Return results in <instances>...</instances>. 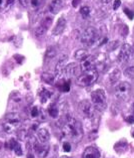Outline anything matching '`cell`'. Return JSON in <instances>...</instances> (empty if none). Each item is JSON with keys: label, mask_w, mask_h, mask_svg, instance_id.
Returning a JSON list of instances; mask_svg holds the SVG:
<instances>
[{"label": "cell", "mask_w": 134, "mask_h": 158, "mask_svg": "<svg viewBox=\"0 0 134 158\" xmlns=\"http://www.w3.org/2000/svg\"><path fill=\"white\" fill-rule=\"evenodd\" d=\"M61 132L63 137L70 140L74 143H77L83 138V128L82 125L77 119L67 116L61 127Z\"/></svg>", "instance_id": "6da1fadb"}, {"label": "cell", "mask_w": 134, "mask_h": 158, "mask_svg": "<svg viewBox=\"0 0 134 158\" xmlns=\"http://www.w3.org/2000/svg\"><path fill=\"white\" fill-rule=\"evenodd\" d=\"M21 123V117L18 113H9L5 117V121L3 123L2 128L6 133H12L20 127Z\"/></svg>", "instance_id": "7a4b0ae2"}, {"label": "cell", "mask_w": 134, "mask_h": 158, "mask_svg": "<svg viewBox=\"0 0 134 158\" xmlns=\"http://www.w3.org/2000/svg\"><path fill=\"white\" fill-rule=\"evenodd\" d=\"M98 79V72L96 69L93 70L83 72L81 75H79L76 79V84L80 87H89L93 85Z\"/></svg>", "instance_id": "3957f363"}, {"label": "cell", "mask_w": 134, "mask_h": 158, "mask_svg": "<svg viewBox=\"0 0 134 158\" xmlns=\"http://www.w3.org/2000/svg\"><path fill=\"white\" fill-rule=\"evenodd\" d=\"M91 103L93 104L94 108L97 111H103L106 108L107 101H106V95L105 92L99 89V90L93 91L90 95Z\"/></svg>", "instance_id": "277c9868"}, {"label": "cell", "mask_w": 134, "mask_h": 158, "mask_svg": "<svg viewBox=\"0 0 134 158\" xmlns=\"http://www.w3.org/2000/svg\"><path fill=\"white\" fill-rule=\"evenodd\" d=\"M98 40V32L96 28L94 27H87L81 34V42L87 47L93 45Z\"/></svg>", "instance_id": "5b68a950"}, {"label": "cell", "mask_w": 134, "mask_h": 158, "mask_svg": "<svg viewBox=\"0 0 134 158\" xmlns=\"http://www.w3.org/2000/svg\"><path fill=\"white\" fill-rule=\"evenodd\" d=\"M95 108L93 106V104L89 102L88 100H83L79 103L78 105V111L81 114V116L87 119H91L94 117L95 115Z\"/></svg>", "instance_id": "8992f818"}, {"label": "cell", "mask_w": 134, "mask_h": 158, "mask_svg": "<svg viewBox=\"0 0 134 158\" xmlns=\"http://www.w3.org/2000/svg\"><path fill=\"white\" fill-rule=\"evenodd\" d=\"M52 21H53V18L51 15H45V16L41 19V21L39 22L38 26L35 28V35L38 37L43 36L44 34L47 32V30L50 28Z\"/></svg>", "instance_id": "52a82bcc"}, {"label": "cell", "mask_w": 134, "mask_h": 158, "mask_svg": "<svg viewBox=\"0 0 134 158\" xmlns=\"http://www.w3.org/2000/svg\"><path fill=\"white\" fill-rule=\"evenodd\" d=\"M114 91H115L116 98L120 100H126L130 95L131 86H130V84L127 82H120L115 86Z\"/></svg>", "instance_id": "ba28073f"}, {"label": "cell", "mask_w": 134, "mask_h": 158, "mask_svg": "<svg viewBox=\"0 0 134 158\" xmlns=\"http://www.w3.org/2000/svg\"><path fill=\"white\" fill-rule=\"evenodd\" d=\"M134 49L132 47L128 44H125L121 47L120 52L118 55V61L119 63H127V61L131 59L133 56Z\"/></svg>", "instance_id": "9c48e42d"}, {"label": "cell", "mask_w": 134, "mask_h": 158, "mask_svg": "<svg viewBox=\"0 0 134 158\" xmlns=\"http://www.w3.org/2000/svg\"><path fill=\"white\" fill-rule=\"evenodd\" d=\"M32 148L34 152L36 153V155L40 158L46 157L49 152V146L46 143H41L38 140H35L32 142Z\"/></svg>", "instance_id": "30bf717a"}, {"label": "cell", "mask_w": 134, "mask_h": 158, "mask_svg": "<svg viewBox=\"0 0 134 158\" xmlns=\"http://www.w3.org/2000/svg\"><path fill=\"white\" fill-rule=\"evenodd\" d=\"M95 64H96V59H95V56H88L87 57H85V59L80 61V69H81L82 72H87L95 69Z\"/></svg>", "instance_id": "8fae6325"}, {"label": "cell", "mask_w": 134, "mask_h": 158, "mask_svg": "<svg viewBox=\"0 0 134 158\" xmlns=\"http://www.w3.org/2000/svg\"><path fill=\"white\" fill-rule=\"evenodd\" d=\"M67 56H62V57L59 60V61L56 64L55 68V75L57 79L64 78V73H65V68L67 65Z\"/></svg>", "instance_id": "7c38bea8"}, {"label": "cell", "mask_w": 134, "mask_h": 158, "mask_svg": "<svg viewBox=\"0 0 134 158\" xmlns=\"http://www.w3.org/2000/svg\"><path fill=\"white\" fill-rule=\"evenodd\" d=\"M80 70H81V69H80V65H78L77 64H75V63L69 64L66 65V68H65L64 77L67 79L73 78V77H78Z\"/></svg>", "instance_id": "4fadbf2b"}, {"label": "cell", "mask_w": 134, "mask_h": 158, "mask_svg": "<svg viewBox=\"0 0 134 158\" xmlns=\"http://www.w3.org/2000/svg\"><path fill=\"white\" fill-rule=\"evenodd\" d=\"M82 158H100V152L94 146H89L84 150Z\"/></svg>", "instance_id": "5bb4252c"}, {"label": "cell", "mask_w": 134, "mask_h": 158, "mask_svg": "<svg viewBox=\"0 0 134 158\" xmlns=\"http://www.w3.org/2000/svg\"><path fill=\"white\" fill-rule=\"evenodd\" d=\"M65 27H66V19L64 17H60L58 20H57V23L54 26V28H53L52 33L54 34V35H59V34H61L64 31Z\"/></svg>", "instance_id": "9a60e30c"}, {"label": "cell", "mask_w": 134, "mask_h": 158, "mask_svg": "<svg viewBox=\"0 0 134 158\" xmlns=\"http://www.w3.org/2000/svg\"><path fill=\"white\" fill-rule=\"evenodd\" d=\"M49 138H50V134H49V131L46 128H39L37 130V140L39 142L47 143Z\"/></svg>", "instance_id": "2e32d148"}, {"label": "cell", "mask_w": 134, "mask_h": 158, "mask_svg": "<svg viewBox=\"0 0 134 158\" xmlns=\"http://www.w3.org/2000/svg\"><path fill=\"white\" fill-rule=\"evenodd\" d=\"M63 7L62 0H52L49 4V12L52 14H57Z\"/></svg>", "instance_id": "e0dca14e"}, {"label": "cell", "mask_w": 134, "mask_h": 158, "mask_svg": "<svg viewBox=\"0 0 134 158\" xmlns=\"http://www.w3.org/2000/svg\"><path fill=\"white\" fill-rule=\"evenodd\" d=\"M9 147L10 149H12L15 151V153L17 154V155H22V149H21V146L20 144L18 143V142L15 140V139H11L9 141Z\"/></svg>", "instance_id": "ac0fdd59"}, {"label": "cell", "mask_w": 134, "mask_h": 158, "mask_svg": "<svg viewBox=\"0 0 134 158\" xmlns=\"http://www.w3.org/2000/svg\"><path fill=\"white\" fill-rule=\"evenodd\" d=\"M48 114H49V116H50L51 118L56 119L57 117H58V115H59L58 107H57L55 104H51V105L49 106V108H48Z\"/></svg>", "instance_id": "d6986e66"}, {"label": "cell", "mask_w": 134, "mask_h": 158, "mask_svg": "<svg viewBox=\"0 0 134 158\" xmlns=\"http://www.w3.org/2000/svg\"><path fill=\"white\" fill-rule=\"evenodd\" d=\"M88 56H89V53H88V52L86 51V49H78V51L74 53L75 59L80 60V61L85 59V57H87Z\"/></svg>", "instance_id": "ffe728a7"}, {"label": "cell", "mask_w": 134, "mask_h": 158, "mask_svg": "<svg viewBox=\"0 0 134 158\" xmlns=\"http://www.w3.org/2000/svg\"><path fill=\"white\" fill-rule=\"evenodd\" d=\"M120 77H121V72H120V70L119 69H115L112 73L110 74V76H109V79H110V81H111V83H116L118 80L120 79Z\"/></svg>", "instance_id": "44dd1931"}, {"label": "cell", "mask_w": 134, "mask_h": 158, "mask_svg": "<svg viewBox=\"0 0 134 158\" xmlns=\"http://www.w3.org/2000/svg\"><path fill=\"white\" fill-rule=\"evenodd\" d=\"M42 80H43L45 83H47L49 85H53L55 83V76L45 73V74L42 75Z\"/></svg>", "instance_id": "7402d4cb"}, {"label": "cell", "mask_w": 134, "mask_h": 158, "mask_svg": "<svg viewBox=\"0 0 134 158\" xmlns=\"http://www.w3.org/2000/svg\"><path fill=\"white\" fill-rule=\"evenodd\" d=\"M55 56H56V49L53 47L48 48L47 51H46V53H45V59L50 60V59H53Z\"/></svg>", "instance_id": "603a6c76"}, {"label": "cell", "mask_w": 134, "mask_h": 158, "mask_svg": "<svg viewBox=\"0 0 134 158\" xmlns=\"http://www.w3.org/2000/svg\"><path fill=\"white\" fill-rule=\"evenodd\" d=\"M50 96H51V93L49 91L47 90H45V89H43V90L41 91V93H40V98H41V102L42 103H45L47 101V99L50 98Z\"/></svg>", "instance_id": "cb8c5ba5"}, {"label": "cell", "mask_w": 134, "mask_h": 158, "mask_svg": "<svg viewBox=\"0 0 134 158\" xmlns=\"http://www.w3.org/2000/svg\"><path fill=\"white\" fill-rule=\"evenodd\" d=\"M80 14L82 15L83 18H87L90 15V8L88 6H83L80 8Z\"/></svg>", "instance_id": "d4e9b609"}, {"label": "cell", "mask_w": 134, "mask_h": 158, "mask_svg": "<svg viewBox=\"0 0 134 158\" xmlns=\"http://www.w3.org/2000/svg\"><path fill=\"white\" fill-rule=\"evenodd\" d=\"M30 116L31 118H36L39 116V109H38L37 106H33L30 109Z\"/></svg>", "instance_id": "484cf974"}, {"label": "cell", "mask_w": 134, "mask_h": 158, "mask_svg": "<svg viewBox=\"0 0 134 158\" xmlns=\"http://www.w3.org/2000/svg\"><path fill=\"white\" fill-rule=\"evenodd\" d=\"M18 137L20 138L21 140H25L26 137H27V132L25 130H19L18 131Z\"/></svg>", "instance_id": "4316f807"}, {"label": "cell", "mask_w": 134, "mask_h": 158, "mask_svg": "<svg viewBox=\"0 0 134 158\" xmlns=\"http://www.w3.org/2000/svg\"><path fill=\"white\" fill-rule=\"evenodd\" d=\"M63 150L65 152H69L71 150V145L69 142H64L63 143Z\"/></svg>", "instance_id": "83f0119b"}, {"label": "cell", "mask_w": 134, "mask_h": 158, "mask_svg": "<svg viewBox=\"0 0 134 158\" xmlns=\"http://www.w3.org/2000/svg\"><path fill=\"white\" fill-rule=\"evenodd\" d=\"M19 2H20V4L24 7H27L30 5V2H31V0H19Z\"/></svg>", "instance_id": "f1b7e54d"}, {"label": "cell", "mask_w": 134, "mask_h": 158, "mask_svg": "<svg viewBox=\"0 0 134 158\" xmlns=\"http://www.w3.org/2000/svg\"><path fill=\"white\" fill-rule=\"evenodd\" d=\"M120 5H121V0H115L113 3V9L117 10V8H119Z\"/></svg>", "instance_id": "f546056e"}, {"label": "cell", "mask_w": 134, "mask_h": 158, "mask_svg": "<svg viewBox=\"0 0 134 158\" xmlns=\"http://www.w3.org/2000/svg\"><path fill=\"white\" fill-rule=\"evenodd\" d=\"M38 5H39V0H31L29 6H31L32 8H36Z\"/></svg>", "instance_id": "4dcf8cb0"}, {"label": "cell", "mask_w": 134, "mask_h": 158, "mask_svg": "<svg viewBox=\"0 0 134 158\" xmlns=\"http://www.w3.org/2000/svg\"><path fill=\"white\" fill-rule=\"evenodd\" d=\"M124 12H125V14L126 15H127V16L130 18V19H132L133 18V12H132V11H130L128 8H124Z\"/></svg>", "instance_id": "1f68e13d"}, {"label": "cell", "mask_w": 134, "mask_h": 158, "mask_svg": "<svg viewBox=\"0 0 134 158\" xmlns=\"http://www.w3.org/2000/svg\"><path fill=\"white\" fill-rule=\"evenodd\" d=\"M15 0H4V5L5 7H9L14 3Z\"/></svg>", "instance_id": "d6a6232c"}, {"label": "cell", "mask_w": 134, "mask_h": 158, "mask_svg": "<svg viewBox=\"0 0 134 158\" xmlns=\"http://www.w3.org/2000/svg\"><path fill=\"white\" fill-rule=\"evenodd\" d=\"M80 2H81V0H73V2H72V5H73V7H77Z\"/></svg>", "instance_id": "836d02e7"}, {"label": "cell", "mask_w": 134, "mask_h": 158, "mask_svg": "<svg viewBox=\"0 0 134 158\" xmlns=\"http://www.w3.org/2000/svg\"><path fill=\"white\" fill-rule=\"evenodd\" d=\"M126 120L128 121V123H133L134 122V115H131L128 118H126Z\"/></svg>", "instance_id": "e575fe53"}, {"label": "cell", "mask_w": 134, "mask_h": 158, "mask_svg": "<svg viewBox=\"0 0 134 158\" xmlns=\"http://www.w3.org/2000/svg\"><path fill=\"white\" fill-rule=\"evenodd\" d=\"M112 0H101V2L102 3H104V4H108L109 2H111Z\"/></svg>", "instance_id": "d590c367"}, {"label": "cell", "mask_w": 134, "mask_h": 158, "mask_svg": "<svg viewBox=\"0 0 134 158\" xmlns=\"http://www.w3.org/2000/svg\"><path fill=\"white\" fill-rule=\"evenodd\" d=\"M2 147H3V143H2L1 141H0V149H1Z\"/></svg>", "instance_id": "8d00e7d4"}, {"label": "cell", "mask_w": 134, "mask_h": 158, "mask_svg": "<svg viewBox=\"0 0 134 158\" xmlns=\"http://www.w3.org/2000/svg\"><path fill=\"white\" fill-rule=\"evenodd\" d=\"M61 158H70V157H68V156H62Z\"/></svg>", "instance_id": "74e56055"}, {"label": "cell", "mask_w": 134, "mask_h": 158, "mask_svg": "<svg viewBox=\"0 0 134 158\" xmlns=\"http://www.w3.org/2000/svg\"><path fill=\"white\" fill-rule=\"evenodd\" d=\"M132 135H133V137H134V131H132Z\"/></svg>", "instance_id": "f35d334b"}]
</instances>
